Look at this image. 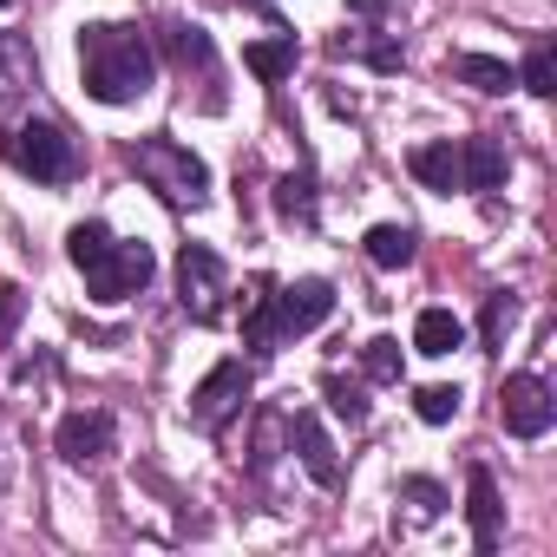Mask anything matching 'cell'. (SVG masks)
Listing matches in <instances>:
<instances>
[{
  "label": "cell",
  "mask_w": 557,
  "mask_h": 557,
  "mask_svg": "<svg viewBox=\"0 0 557 557\" xmlns=\"http://www.w3.org/2000/svg\"><path fill=\"white\" fill-rule=\"evenodd\" d=\"M79 79L99 106H132L151 92L158 79V53L138 27H119V21H99V27H79Z\"/></svg>",
  "instance_id": "6da1fadb"
},
{
  "label": "cell",
  "mask_w": 557,
  "mask_h": 557,
  "mask_svg": "<svg viewBox=\"0 0 557 557\" xmlns=\"http://www.w3.org/2000/svg\"><path fill=\"white\" fill-rule=\"evenodd\" d=\"M66 256H73V269L86 275V289L99 302H125L158 275V256L145 243H119L106 223H73L66 230Z\"/></svg>",
  "instance_id": "7a4b0ae2"
},
{
  "label": "cell",
  "mask_w": 557,
  "mask_h": 557,
  "mask_svg": "<svg viewBox=\"0 0 557 557\" xmlns=\"http://www.w3.org/2000/svg\"><path fill=\"white\" fill-rule=\"evenodd\" d=\"M132 171H138L164 203H177V210H197V203L210 197V171H203V158L184 151L177 138H138V145H132Z\"/></svg>",
  "instance_id": "3957f363"
},
{
  "label": "cell",
  "mask_w": 557,
  "mask_h": 557,
  "mask_svg": "<svg viewBox=\"0 0 557 557\" xmlns=\"http://www.w3.org/2000/svg\"><path fill=\"white\" fill-rule=\"evenodd\" d=\"M8 164L27 171V177H40V184H66V177L79 171V151H73V138H66L60 125L27 119V125L8 132Z\"/></svg>",
  "instance_id": "277c9868"
},
{
  "label": "cell",
  "mask_w": 557,
  "mask_h": 557,
  "mask_svg": "<svg viewBox=\"0 0 557 557\" xmlns=\"http://www.w3.org/2000/svg\"><path fill=\"white\" fill-rule=\"evenodd\" d=\"M223 296H230V269L210 243H184L177 256V302L190 322H223Z\"/></svg>",
  "instance_id": "5b68a950"
},
{
  "label": "cell",
  "mask_w": 557,
  "mask_h": 557,
  "mask_svg": "<svg viewBox=\"0 0 557 557\" xmlns=\"http://www.w3.org/2000/svg\"><path fill=\"white\" fill-rule=\"evenodd\" d=\"M243 400H249V368H243V361H216V368L197 381V394H190V426L216 433V426H230V420L243 413Z\"/></svg>",
  "instance_id": "8992f818"
},
{
  "label": "cell",
  "mask_w": 557,
  "mask_h": 557,
  "mask_svg": "<svg viewBox=\"0 0 557 557\" xmlns=\"http://www.w3.org/2000/svg\"><path fill=\"white\" fill-rule=\"evenodd\" d=\"M505 407V433H518V440H544L550 426H557V400H550V387L537 381V374H511L505 381V394H498Z\"/></svg>",
  "instance_id": "52a82bcc"
},
{
  "label": "cell",
  "mask_w": 557,
  "mask_h": 557,
  "mask_svg": "<svg viewBox=\"0 0 557 557\" xmlns=\"http://www.w3.org/2000/svg\"><path fill=\"white\" fill-rule=\"evenodd\" d=\"M275 302V322H283V335H309L335 315V283H322V275H302V283H283L269 296Z\"/></svg>",
  "instance_id": "ba28073f"
},
{
  "label": "cell",
  "mask_w": 557,
  "mask_h": 557,
  "mask_svg": "<svg viewBox=\"0 0 557 557\" xmlns=\"http://www.w3.org/2000/svg\"><path fill=\"white\" fill-rule=\"evenodd\" d=\"M53 446H60L66 466H99L112 453V420L106 413H66L60 433H53Z\"/></svg>",
  "instance_id": "9c48e42d"
},
{
  "label": "cell",
  "mask_w": 557,
  "mask_h": 557,
  "mask_svg": "<svg viewBox=\"0 0 557 557\" xmlns=\"http://www.w3.org/2000/svg\"><path fill=\"white\" fill-rule=\"evenodd\" d=\"M466 518H472V544H479V557H492V550H498V531H505V505H498V485H492L485 466L466 472Z\"/></svg>",
  "instance_id": "30bf717a"
},
{
  "label": "cell",
  "mask_w": 557,
  "mask_h": 557,
  "mask_svg": "<svg viewBox=\"0 0 557 557\" xmlns=\"http://www.w3.org/2000/svg\"><path fill=\"white\" fill-rule=\"evenodd\" d=\"M505 171H511V158H505L498 138H466L459 145V190H498Z\"/></svg>",
  "instance_id": "8fae6325"
},
{
  "label": "cell",
  "mask_w": 557,
  "mask_h": 557,
  "mask_svg": "<svg viewBox=\"0 0 557 557\" xmlns=\"http://www.w3.org/2000/svg\"><path fill=\"white\" fill-rule=\"evenodd\" d=\"M289 440H296V453H302V466H309L315 485H342V459H335V446H329V433H322L315 413H296L289 420Z\"/></svg>",
  "instance_id": "7c38bea8"
},
{
  "label": "cell",
  "mask_w": 557,
  "mask_h": 557,
  "mask_svg": "<svg viewBox=\"0 0 557 557\" xmlns=\"http://www.w3.org/2000/svg\"><path fill=\"white\" fill-rule=\"evenodd\" d=\"M407 171L426 184V190H440V197H453L459 190V145L453 138H433V145H413L407 151Z\"/></svg>",
  "instance_id": "4fadbf2b"
},
{
  "label": "cell",
  "mask_w": 557,
  "mask_h": 557,
  "mask_svg": "<svg viewBox=\"0 0 557 557\" xmlns=\"http://www.w3.org/2000/svg\"><path fill=\"white\" fill-rule=\"evenodd\" d=\"M413 348H420L426 361H446L453 348H466V322H459L453 309H426V315L413 322Z\"/></svg>",
  "instance_id": "5bb4252c"
},
{
  "label": "cell",
  "mask_w": 557,
  "mask_h": 557,
  "mask_svg": "<svg viewBox=\"0 0 557 557\" xmlns=\"http://www.w3.org/2000/svg\"><path fill=\"white\" fill-rule=\"evenodd\" d=\"M243 66H249L262 86H283V79L296 73V34H275V40H256V47H243Z\"/></svg>",
  "instance_id": "9a60e30c"
},
{
  "label": "cell",
  "mask_w": 557,
  "mask_h": 557,
  "mask_svg": "<svg viewBox=\"0 0 557 557\" xmlns=\"http://www.w3.org/2000/svg\"><path fill=\"white\" fill-rule=\"evenodd\" d=\"M446 73H453L459 86H472V92H505V86H518V73H511L505 60H492V53H453Z\"/></svg>",
  "instance_id": "2e32d148"
},
{
  "label": "cell",
  "mask_w": 557,
  "mask_h": 557,
  "mask_svg": "<svg viewBox=\"0 0 557 557\" xmlns=\"http://www.w3.org/2000/svg\"><path fill=\"white\" fill-rule=\"evenodd\" d=\"M40 79V60L21 34H0V99H21L27 86Z\"/></svg>",
  "instance_id": "e0dca14e"
},
{
  "label": "cell",
  "mask_w": 557,
  "mask_h": 557,
  "mask_svg": "<svg viewBox=\"0 0 557 557\" xmlns=\"http://www.w3.org/2000/svg\"><path fill=\"white\" fill-rule=\"evenodd\" d=\"M164 53L190 73V66H203V73H216V53H210V34L203 27H184V21H171L164 27Z\"/></svg>",
  "instance_id": "ac0fdd59"
},
{
  "label": "cell",
  "mask_w": 557,
  "mask_h": 557,
  "mask_svg": "<svg viewBox=\"0 0 557 557\" xmlns=\"http://www.w3.org/2000/svg\"><path fill=\"white\" fill-rule=\"evenodd\" d=\"M368 262L374 269H407L413 262V230L407 223H374L368 230Z\"/></svg>",
  "instance_id": "d6986e66"
},
{
  "label": "cell",
  "mask_w": 557,
  "mask_h": 557,
  "mask_svg": "<svg viewBox=\"0 0 557 557\" xmlns=\"http://www.w3.org/2000/svg\"><path fill=\"white\" fill-rule=\"evenodd\" d=\"M243 342L256 348V355H275L289 335H283V322H275V302L269 296H249V315H243Z\"/></svg>",
  "instance_id": "ffe728a7"
},
{
  "label": "cell",
  "mask_w": 557,
  "mask_h": 557,
  "mask_svg": "<svg viewBox=\"0 0 557 557\" xmlns=\"http://www.w3.org/2000/svg\"><path fill=\"white\" fill-rule=\"evenodd\" d=\"M275 210H283L289 223H315V177L309 171H289L283 184H275Z\"/></svg>",
  "instance_id": "44dd1931"
},
{
  "label": "cell",
  "mask_w": 557,
  "mask_h": 557,
  "mask_svg": "<svg viewBox=\"0 0 557 557\" xmlns=\"http://www.w3.org/2000/svg\"><path fill=\"white\" fill-rule=\"evenodd\" d=\"M518 86H524L531 99H550V92H557V53H550V40H537V47L524 53V66H518Z\"/></svg>",
  "instance_id": "7402d4cb"
},
{
  "label": "cell",
  "mask_w": 557,
  "mask_h": 557,
  "mask_svg": "<svg viewBox=\"0 0 557 557\" xmlns=\"http://www.w3.org/2000/svg\"><path fill=\"white\" fill-rule=\"evenodd\" d=\"M511 322H518V296H505V289H492L485 296V348H505V335H511Z\"/></svg>",
  "instance_id": "603a6c76"
},
{
  "label": "cell",
  "mask_w": 557,
  "mask_h": 557,
  "mask_svg": "<svg viewBox=\"0 0 557 557\" xmlns=\"http://www.w3.org/2000/svg\"><path fill=\"white\" fill-rule=\"evenodd\" d=\"M361 368H368V381H381V387H394V381H400V342H387V335H374V342L361 348Z\"/></svg>",
  "instance_id": "cb8c5ba5"
},
{
  "label": "cell",
  "mask_w": 557,
  "mask_h": 557,
  "mask_svg": "<svg viewBox=\"0 0 557 557\" xmlns=\"http://www.w3.org/2000/svg\"><path fill=\"white\" fill-rule=\"evenodd\" d=\"M413 413H420L426 426H446V420L459 413V387H440V381L420 387V394H413Z\"/></svg>",
  "instance_id": "d4e9b609"
},
{
  "label": "cell",
  "mask_w": 557,
  "mask_h": 557,
  "mask_svg": "<svg viewBox=\"0 0 557 557\" xmlns=\"http://www.w3.org/2000/svg\"><path fill=\"white\" fill-rule=\"evenodd\" d=\"M400 498L413 505V524H433V518L446 511V492H440L433 479H407V485H400Z\"/></svg>",
  "instance_id": "484cf974"
},
{
  "label": "cell",
  "mask_w": 557,
  "mask_h": 557,
  "mask_svg": "<svg viewBox=\"0 0 557 557\" xmlns=\"http://www.w3.org/2000/svg\"><path fill=\"white\" fill-rule=\"evenodd\" d=\"M322 394H329V407H335L348 426H361V420H368V400H361V387H348L342 374H329V381H322Z\"/></svg>",
  "instance_id": "4316f807"
},
{
  "label": "cell",
  "mask_w": 557,
  "mask_h": 557,
  "mask_svg": "<svg viewBox=\"0 0 557 557\" xmlns=\"http://www.w3.org/2000/svg\"><path fill=\"white\" fill-rule=\"evenodd\" d=\"M21 302H27V296H21L14 283H0V342L14 335V322H21Z\"/></svg>",
  "instance_id": "83f0119b"
},
{
  "label": "cell",
  "mask_w": 557,
  "mask_h": 557,
  "mask_svg": "<svg viewBox=\"0 0 557 557\" xmlns=\"http://www.w3.org/2000/svg\"><path fill=\"white\" fill-rule=\"evenodd\" d=\"M348 8H355V14H387L394 0H348Z\"/></svg>",
  "instance_id": "f1b7e54d"
},
{
  "label": "cell",
  "mask_w": 557,
  "mask_h": 557,
  "mask_svg": "<svg viewBox=\"0 0 557 557\" xmlns=\"http://www.w3.org/2000/svg\"><path fill=\"white\" fill-rule=\"evenodd\" d=\"M0 8H14V0H0Z\"/></svg>",
  "instance_id": "f546056e"
}]
</instances>
